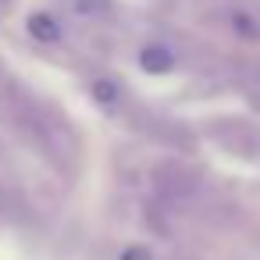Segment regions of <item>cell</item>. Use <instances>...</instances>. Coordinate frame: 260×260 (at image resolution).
<instances>
[{
  "label": "cell",
  "instance_id": "obj_2",
  "mask_svg": "<svg viewBox=\"0 0 260 260\" xmlns=\"http://www.w3.org/2000/svg\"><path fill=\"white\" fill-rule=\"evenodd\" d=\"M25 29H29V36L36 43H57L61 40V22L50 11H32L29 22H25Z\"/></svg>",
  "mask_w": 260,
  "mask_h": 260
},
{
  "label": "cell",
  "instance_id": "obj_5",
  "mask_svg": "<svg viewBox=\"0 0 260 260\" xmlns=\"http://www.w3.org/2000/svg\"><path fill=\"white\" fill-rule=\"evenodd\" d=\"M72 11L79 18H104L111 11V0H72Z\"/></svg>",
  "mask_w": 260,
  "mask_h": 260
},
{
  "label": "cell",
  "instance_id": "obj_4",
  "mask_svg": "<svg viewBox=\"0 0 260 260\" xmlns=\"http://www.w3.org/2000/svg\"><path fill=\"white\" fill-rule=\"evenodd\" d=\"M228 29L249 40H260V18H253L249 11H228Z\"/></svg>",
  "mask_w": 260,
  "mask_h": 260
},
{
  "label": "cell",
  "instance_id": "obj_7",
  "mask_svg": "<svg viewBox=\"0 0 260 260\" xmlns=\"http://www.w3.org/2000/svg\"><path fill=\"white\" fill-rule=\"evenodd\" d=\"M93 93H96L100 104H114V100H118V86H114V82H96Z\"/></svg>",
  "mask_w": 260,
  "mask_h": 260
},
{
  "label": "cell",
  "instance_id": "obj_9",
  "mask_svg": "<svg viewBox=\"0 0 260 260\" xmlns=\"http://www.w3.org/2000/svg\"><path fill=\"white\" fill-rule=\"evenodd\" d=\"M0 4H8V0H0Z\"/></svg>",
  "mask_w": 260,
  "mask_h": 260
},
{
  "label": "cell",
  "instance_id": "obj_6",
  "mask_svg": "<svg viewBox=\"0 0 260 260\" xmlns=\"http://www.w3.org/2000/svg\"><path fill=\"white\" fill-rule=\"evenodd\" d=\"M0 221H22V214H18V200L0 185Z\"/></svg>",
  "mask_w": 260,
  "mask_h": 260
},
{
  "label": "cell",
  "instance_id": "obj_1",
  "mask_svg": "<svg viewBox=\"0 0 260 260\" xmlns=\"http://www.w3.org/2000/svg\"><path fill=\"white\" fill-rule=\"evenodd\" d=\"M157 189H160V196L164 200H171V203H189V200H196L200 196V178L185 168V164H160L157 168Z\"/></svg>",
  "mask_w": 260,
  "mask_h": 260
},
{
  "label": "cell",
  "instance_id": "obj_8",
  "mask_svg": "<svg viewBox=\"0 0 260 260\" xmlns=\"http://www.w3.org/2000/svg\"><path fill=\"white\" fill-rule=\"evenodd\" d=\"M121 260H150V253H146L143 246H136V249H128V253H125Z\"/></svg>",
  "mask_w": 260,
  "mask_h": 260
},
{
  "label": "cell",
  "instance_id": "obj_3",
  "mask_svg": "<svg viewBox=\"0 0 260 260\" xmlns=\"http://www.w3.org/2000/svg\"><path fill=\"white\" fill-rule=\"evenodd\" d=\"M139 64H143V72H150V75H164V72L175 68V54H171L168 47H160V43H150V47L139 50Z\"/></svg>",
  "mask_w": 260,
  "mask_h": 260
}]
</instances>
